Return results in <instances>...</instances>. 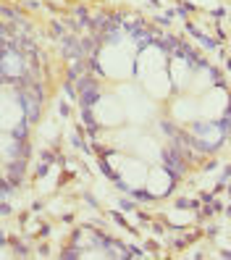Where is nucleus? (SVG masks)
Returning <instances> with one entry per match:
<instances>
[{
    "label": "nucleus",
    "instance_id": "f257e3e1",
    "mask_svg": "<svg viewBox=\"0 0 231 260\" xmlns=\"http://www.w3.org/2000/svg\"><path fill=\"white\" fill-rule=\"evenodd\" d=\"M194 132H197V137H203V142H205L208 147H213V145L223 137V129H221L218 124H215V129H210V124H197Z\"/></svg>",
    "mask_w": 231,
    "mask_h": 260
},
{
    "label": "nucleus",
    "instance_id": "f03ea898",
    "mask_svg": "<svg viewBox=\"0 0 231 260\" xmlns=\"http://www.w3.org/2000/svg\"><path fill=\"white\" fill-rule=\"evenodd\" d=\"M168 181H171V179H168L163 171H155V174H152V179H150V184H152V187H160L158 194H166V192H168Z\"/></svg>",
    "mask_w": 231,
    "mask_h": 260
},
{
    "label": "nucleus",
    "instance_id": "7ed1b4c3",
    "mask_svg": "<svg viewBox=\"0 0 231 260\" xmlns=\"http://www.w3.org/2000/svg\"><path fill=\"white\" fill-rule=\"evenodd\" d=\"M21 69H24V66H21V58H19V55H8V58H6V71H8V74H19Z\"/></svg>",
    "mask_w": 231,
    "mask_h": 260
}]
</instances>
